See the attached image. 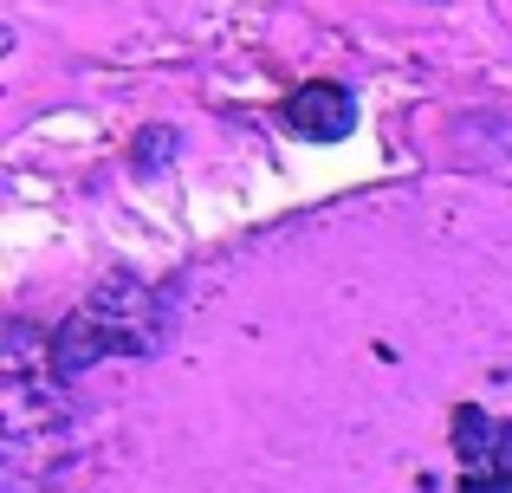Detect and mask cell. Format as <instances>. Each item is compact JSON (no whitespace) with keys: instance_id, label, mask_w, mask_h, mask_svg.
Returning <instances> with one entry per match:
<instances>
[{"instance_id":"1","label":"cell","mask_w":512,"mask_h":493,"mask_svg":"<svg viewBox=\"0 0 512 493\" xmlns=\"http://www.w3.org/2000/svg\"><path fill=\"white\" fill-rule=\"evenodd\" d=\"M163 338V299L143 279L111 273L104 286H91V299H78V312L52 338V364L59 377H78L98 357H143Z\"/></svg>"},{"instance_id":"2","label":"cell","mask_w":512,"mask_h":493,"mask_svg":"<svg viewBox=\"0 0 512 493\" xmlns=\"http://www.w3.org/2000/svg\"><path fill=\"white\" fill-rule=\"evenodd\" d=\"M286 124L312 143H344L357 130V98L344 85H331V78H312V85H299L286 98Z\"/></svg>"}]
</instances>
